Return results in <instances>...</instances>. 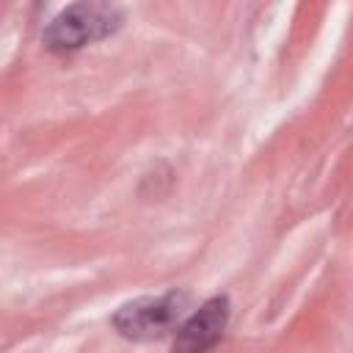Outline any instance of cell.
<instances>
[{"mask_svg": "<svg viewBox=\"0 0 353 353\" xmlns=\"http://www.w3.org/2000/svg\"><path fill=\"white\" fill-rule=\"evenodd\" d=\"M121 22V11L110 3H74L61 11L44 30V44L55 52L80 50L83 44L110 36Z\"/></svg>", "mask_w": 353, "mask_h": 353, "instance_id": "6da1fadb", "label": "cell"}, {"mask_svg": "<svg viewBox=\"0 0 353 353\" xmlns=\"http://www.w3.org/2000/svg\"><path fill=\"white\" fill-rule=\"evenodd\" d=\"M185 309H188L185 292L138 298L132 303H124L116 312L113 325L119 328V334H124L130 339H157L179 325V320L185 317Z\"/></svg>", "mask_w": 353, "mask_h": 353, "instance_id": "7a4b0ae2", "label": "cell"}, {"mask_svg": "<svg viewBox=\"0 0 353 353\" xmlns=\"http://www.w3.org/2000/svg\"><path fill=\"white\" fill-rule=\"evenodd\" d=\"M226 320H229V301L210 298L190 320H185L179 325L171 353H207L221 339Z\"/></svg>", "mask_w": 353, "mask_h": 353, "instance_id": "3957f363", "label": "cell"}]
</instances>
